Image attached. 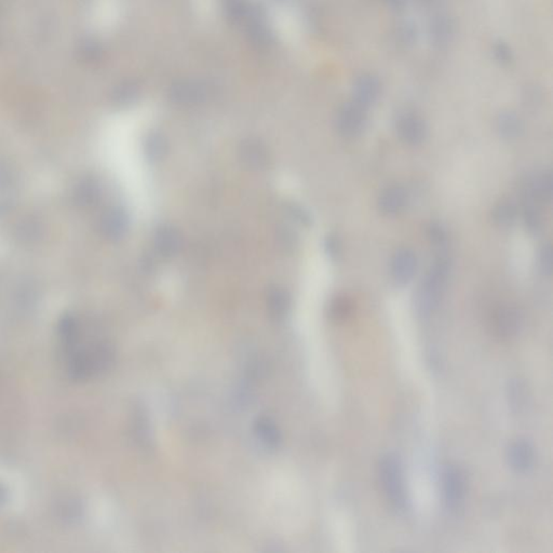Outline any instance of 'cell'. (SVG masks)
Returning <instances> with one entry per match:
<instances>
[{
  "label": "cell",
  "mask_w": 553,
  "mask_h": 553,
  "mask_svg": "<svg viewBox=\"0 0 553 553\" xmlns=\"http://www.w3.org/2000/svg\"><path fill=\"white\" fill-rule=\"evenodd\" d=\"M69 377L73 381H86L109 370L115 361V352L109 344L98 343L89 348L78 344L65 352Z\"/></svg>",
  "instance_id": "1"
},
{
  "label": "cell",
  "mask_w": 553,
  "mask_h": 553,
  "mask_svg": "<svg viewBox=\"0 0 553 553\" xmlns=\"http://www.w3.org/2000/svg\"><path fill=\"white\" fill-rule=\"evenodd\" d=\"M450 273V261L444 256H439L426 273L416 293L415 309L419 317H429L440 305Z\"/></svg>",
  "instance_id": "2"
},
{
  "label": "cell",
  "mask_w": 553,
  "mask_h": 553,
  "mask_svg": "<svg viewBox=\"0 0 553 553\" xmlns=\"http://www.w3.org/2000/svg\"><path fill=\"white\" fill-rule=\"evenodd\" d=\"M379 475L383 492L391 506L398 511L406 510L408 507V494L404 485V469L400 458L392 453L383 455L379 460Z\"/></svg>",
  "instance_id": "3"
},
{
  "label": "cell",
  "mask_w": 553,
  "mask_h": 553,
  "mask_svg": "<svg viewBox=\"0 0 553 553\" xmlns=\"http://www.w3.org/2000/svg\"><path fill=\"white\" fill-rule=\"evenodd\" d=\"M443 498L448 510L460 509L465 500L467 481L465 473L456 466H448L443 472Z\"/></svg>",
  "instance_id": "4"
},
{
  "label": "cell",
  "mask_w": 553,
  "mask_h": 553,
  "mask_svg": "<svg viewBox=\"0 0 553 553\" xmlns=\"http://www.w3.org/2000/svg\"><path fill=\"white\" fill-rule=\"evenodd\" d=\"M367 121V109L356 102H348L337 113V130L345 138H356L363 132Z\"/></svg>",
  "instance_id": "5"
},
{
  "label": "cell",
  "mask_w": 553,
  "mask_h": 553,
  "mask_svg": "<svg viewBox=\"0 0 553 553\" xmlns=\"http://www.w3.org/2000/svg\"><path fill=\"white\" fill-rule=\"evenodd\" d=\"M523 314L514 305L505 304L495 309L492 327L495 334L502 340H509L519 334L523 327Z\"/></svg>",
  "instance_id": "6"
},
{
  "label": "cell",
  "mask_w": 553,
  "mask_h": 553,
  "mask_svg": "<svg viewBox=\"0 0 553 553\" xmlns=\"http://www.w3.org/2000/svg\"><path fill=\"white\" fill-rule=\"evenodd\" d=\"M238 157L242 165L251 171L263 170L271 161L269 148L257 138L244 140L239 146Z\"/></svg>",
  "instance_id": "7"
},
{
  "label": "cell",
  "mask_w": 553,
  "mask_h": 553,
  "mask_svg": "<svg viewBox=\"0 0 553 553\" xmlns=\"http://www.w3.org/2000/svg\"><path fill=\"white\" fill-rule=\"evenodd\" d=\"M399 138L411 146L419 145L427 136V126L424 119L414 113H404L397 121Z\"/></svg>",
  "instance_id": "8"
},
{
  "label": "cell",
  "mask_w": 553,
  "mask_h": 553,
  "mask_svg": "<svg viewBox=\"0 0 553 553\" xmlns=\"http://www.w3.org/2000/svg\"><path fill=\"white\" fill-rule=\"evenodd\" d=\"M417 266L415 253L408 248H400L391 258V275L398 284H408L414 278Z\"/></svg>",
  "instance_id": "9"
},
{
  "label": "cell",
  "mask_w": 553,
  "mask_h": 553,
  "mask_svg": "<svg viewBox=\"0 0 553 553\" xmlns=\"http://www.w3.org/2000/svg\"><path fill=\"white\" fill-rule=\"evenodd\" d=\"M381 84L377 76L362 74L356 77L352 86V101L368 109L379 100L381 96Z\"/></svg>",
  "instance_id": "10"
},
{
  "label": "cell",
  "mask_w": 553,
  "mask_h": 553,
  "mask_svg": "<svg viewBox=\"0 0 553 553\" xmlns=\"http://www.w3.org/2000/svg\"><path fill=\"white\" fill-rule=\"evenodd\" d=\"M156 251L165 257H172L180 253L183 248V235L176 227L163 225L154 236Z\"/></svg>",
  "instance_id": "11"
},
{
  "label": "cell",
  "mask_w": 553,
  "mask_h": 553,
  "mask_svg": "<svg viewBox=\"0 0 553 553\" xmlns=\"http://www.w3.org/2000/svg\"><path fill=\"white\" fill-rule=\"evenodd\" d=\"M507 460L511 469L518 473L529 471L535 460L533 445L529 441L521 439L514 441L508 448Z\"/></svg>",
  "instance_id": "12"
},
{
  "label": "cell",
  "mask_w": 553,
  "mask_h": 553,
  "mask_svg": "<svg viewBox=\"0 0 553 553\" xmlns=\"http://www.w3.org/2000/svg\"><path fill=\"white\" fill-rule=\"evenodd\" d=\"M408 194L406 188L399 185H394L387 187L386 190L381 192L377 206L381 213L392 217L404 211L408 204Z\"/></svg>",
  "instance_id": "13"
},
{
  "label": "cell",
  "mask_w": 553,
  "mask_h": 553,
  "mask_svg": "<svg viewBox=\"0 0 553 553\" xmlns=\"http://www.w3.org/2000/svg\"><path fill=\"white\" fill-rule=\"evenodd\" d=\"M455 24L452 17L446 13H437L428 23V36L437 47L448 44L454 35Z\"/></svg>",
  "instance_id": "14"
},
{
  "label": "cell",
  "mask_w": 553,
  "mask_h": 553,
  "mask_svg": "<svg viewBox=\"0 0 553 553\" xmlns=\"http://www.w3.org/2000/svg\"><path fill=\"white\" fill-rule=\"evenodd\" d=\"M525 197L541 203H550L553 198L552 173H541L529 180L525 186Z\"/></svg>",
  "instance_id": "15"
},
{
  "label": "cell",
  "mask_w": 553,
  "mask_h": 553,
  "mask_svg": "<svg viewBox=\"0 0 553 553\" xmlns=\"http://www.w3.org/2000/svg\"><path fill=\"white\" fill-rule=\"evenodd\" d=\"M291 307V296L288 291L280 287H273L267 294V309L275 321L284 319Z\"/></svg>",
  "instance_id": "16"
},
{
  "label": "cell",
  "mask_w": 553,
  "mask_h": 553,
  "mask_svg": "<svg viewBox=\"0 0 553 553\" xmlns=\"http://www.w3.org/2000/svg\"><path fill=\"white\" fill-rule=\"evenodd\" d=\"M507 400L512 412L521 414L529 404V391L521 379H511L507 386Z\"/></svg>",
  "instance_id": "17"
},
{
  "label": "cell",
  "mask_w": 553,
  "mask_h": 553,
  "mask_svg": "<svg viewBox=\"0 0 553 553\" xmlns=\"http://www.w3.org/2000/svg\"><path fill=\"white\" fill-rule=\"evenodd\" d=\"M256 437L266 448H277L281 442V433L278 427L269 417L258 418L254 426Z\"/></svg>",
  "instance_id": "18"
},
{
  "label": "cell",
  "mask_w": 553,
  "mask_h": 553,
  "mask_svg": "<svg viewBox=\"0 0 553 553\" xmlns=\"http://www.w3.org/2000/svg\"><path fill=\"white\" fill-rule=\"evenodd\" d=\"M497 129L502 138L511 140L521 136L523 132V123L514 111H502L497 119Z\"/></svg>",
  "instance_id": "19"
},
{
  "label": "cell",
  "mask_w": 553,
  "mask_h": 553,
  "mask_svg": "<svg viewBox=\"0 0 553 553\" xmlns=\"http://www.w3.org/2000/svg\"><path fill=\"white\" fill-rule=\"evenodd\" d=\"M129 221L127 214L120 209H113L104 217V231L109 238L119 239L128 230Z\"/></svg>",
  "instance_id": "20"
},
{
  "label": "cell",
  "mask_w": 553,
  "mask_h": 553,
  "mask_svg": "<svg viewBox=\"0 0 553 553\" xmlns=\"http://www.w3.org/2000/svg\"><path fill=\"white\" fill-rule=\"evenodd\" d=\"M169 150L167 140L160 133H152L144 140V153L152 163H157L167 156Z\"/></svg>",
  "instance_id": "21"
},
{
  "label": "cell",
  "mask_w": 553,
  "mask_h": 553,
  "mask_svg": "<svg viewBox=\"0 0 553 553\" xmlns=\"http://www.w3.org/2000/svg\"><path fill=\"white\" fill-rule=\"evenodd\" d=\"M354 302L347 296H337L331 300L329 316L335 323H344L352 317L354 312Z\"/></svg>",
  "instance_id": "22"
},
{
  "label": "cell",
  "mask_w": 553,
  "mask_h": 553,
  "mask_svg": "<svg viewBox=\"0 0 553 553\" xmlns=\"http://www.w3.org/2000/svg\"><path fill=\"white\" fill-rule=\"evenodd\" d=\"M518 214V208L514 202L502 201L493 209L492 219L498 226L510 227L516 223Z\"/></svg>",
  "instance_id": "23"
},
{
  "label": "cell",
  "mask_w": 553,
  "mask_h": 553,
  "mask_svg": "<svg viewBox=\"0 0 553 553\" xmlns=\"http://www.w3.org/2000/svg\"><path fill=\"white\" fill-rule=\"evenodd\" d=\"M523 221L525 228L532 233L537 234L541 230L543 225L541 211L537 207L536 201L526 198L525 204L523 208Z\"/></svg>",
  "instance_id": "24"
},
{
  "label": "cell",
  "mask_w": 553,
  "mask_h": 553,
  "mask_svg": "<svg viewBox=\"0 0 553 553\" xmlns=\"http://www.w3.org/2000/svg\"><path fill=\"white\" fill-rule=\"evenodd\" d=\"M397 36H398L399 42L401 44H406V46L414 44L417 42L418 38L417 26L411 21H404V22L399 23L398 28H397Z\"/></svg>",
  "instance_id": "25"
},
{
  "label": "cell",
  "mask_w": 553,
  "mask_h": 553,
  "mask_svg": "<svg viewBox=\"0 0 553 553\" xmlns=\"http://www.w3.org/2000/svg\"><path fill=\"white\" fill-rule=\"evenodd\" d=\"M427 237L435 248L443 250L448 246V234L439 223H430L427 227Z\"/></svg>",
  "instance_id": "26"
},
{
  "label": "cell",
  "mask_w": 553,
  "mask_h": 553,
  "mask_svg": "<svg viewBox=\"0 0 553 553\" xmlns=\"http://www.w3.org/2000/svg\"><path fill=\"white\" fill-rule=\"evenodd\" d=\"M493 55L500 65H509L514 61V52L506 42L499 40L493 46Z\"/></svg>",
  "instance_id": "27"
},
{
  "label": "cell",
  "mask_w": 553,
  "mask_h": 553,
  "mask_svg": "<svg viewBox=\"0 0 553 553\" xmlns=\"http://www.w3.org/2000/svg\"><path fill=\"white\" fill-rule=\"evenodd\" d=\"M539 269L543 275L550 277L553 271V251L550 244H543L539 252Z\"/></svg>",
  "instance_id": "28"
},
{
  "label": "cell",
  "mask_w": 553,
  "mask_h": 553,
  "mask_svg": "<svg viewBox=\"0 0 553 553\" xmlns=\"http://www.w3.org/2000/svg\"><path fill=\"white\" fill-rule=\"evenodd\" d=\"M287 212L298 224L302 225V226H309L311 224V215L305 208L302 207L300 204H289Z\"/></svg>",
  "instance_id": "29"
},
{
  "label": "cell",
  "mask_w": 553,
  "mask_h": 553,
  "mask_svg": "<svg viewBox=\"0 0 553 553\" xmlns=\"http://www.w3.org/2000/svg\"><path fill=\"white\" fill-rule=\"evenodd\" d=\"M277 238H278L280 246L288 252L296 250V246H298V237H296V233L290 230L288 227H282L279 230Z\"/></svg>",
  "instance_id": "30"
},
{
  "label": "cell",
  "mask_w": 553,
  "mask_h": 553,
  "mask_svg": "<svg viewBox=\"0 0 553 553\" xmlns=\"http://www.w3.org/2000/svg\"><path fill=\"white\" fill-rule=\"evenodd\" d=\"M325 251L327 255L332 260L340 257L342 253V244L340 239L335 235H329L325 239Z\"/></svg>",
  "instance_id": "31"
},
{
  "label": "cell",
  "mask_w": 553,
  "mask_h": 553,
  "mask_svg": "<svg viewBox=\"0 0 553 553\" xmlns=\"http://www.w3.org/2000/svg\"><path fill=\"white\" fill-rule=\"evenodd\" d=\"M381 3H385L387 7L390 8L391 10L404 11L406 7V0H381Z\"/></svg>",
  "instance_id": "32"
},
{
  "label": "cell",
  "mask_w": 553,
  "mask_h": 553,
  "mask_svg": "<svg viewBox=\"0 0 553 553\" xmlns=\"http://www.w3.org/2000/svg\"><path fill=\"white\" fill-rule=\"evenodd\" d=\"M8 502V491L1 483H0V506H3Z\"/></svg>",
  "instance_id": "33"
},
{
  "label": "cell",
  "mask_w": 553,
  "mask_h": 553,
  "mask_svg": "<svg viewBox=\"0 0 553 553\" xmlns=\"http://www.w3.org/2000/svg\"><path fill=\"white\" fill-rule=\"evenodd\" d=\"M423 3H435V0H419Z\"/></svg>",
  "instance_id": "34"
}]
</instances>
